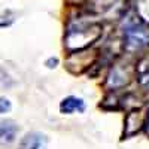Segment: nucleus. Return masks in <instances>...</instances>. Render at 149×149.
<instances>
[{
    "label": "nucleus",
    "mask_w": 149,
    "mask_h": 149,
    "mask_svg": "<svg viewBox=\"0 0 149 149\" xmlns=\"http://www.w3.org/2000/svg\"><path fill=\"white\" fill-rule=\"evenodd\" d=\"M48 148V137L39 131L27 133L19 142L18 149H46Z\"/></svg>",
    "instance_id": "1"
},
{
    "label": "nucleus",
    "mask_w": 149,
    "mask_h": 149,
    "mask_svg": "<svg viewBox=\"0 0 149 149\" xmlns=\"http://www.w3.org/2000/svg\"><path fill=\"white\" fill-rule=\"evenodd\" d=\"M85 110V103L82 98L69 95L66 98H63L60 103V112L64 115H70L73 112H84Z\"/></svg>",
    "instance_id": "2"
},
{
    "label": "nucleus",
    "mask_w": 149,
    "mask_h": 149,
    "mask_svg": "<svg viewBox=\"0 0 149 149\" xmlns=\"http://www.w3.org/2000/svg\"><path fill=\"white\" fill-rule=\"evenodd\" d=\"M18 125L12 121H2L0 122V145H10L17 139Z\"/></svg>",
    "instance_id": "3"
},
{
    "label": "nucleus",
    "mask_w": 149,
    "mask_h": 149,
    "mask_svg": "<svg viewBox=\"0 0 149 149\" xmlns=\"http://www.w3.org/2000/svg\"><path fill=\"white\" fill-rule=\"evenodd\" d=\"M148 37L145 34V31L142 29H137V27H133V29H128L127 30V34H125V42H127V46L128 48H140L146 43Z\"/></svg>",
    "instance_id": "4"
},
{
    "label": "nucleus",
    "mask_w": 149,
    "mask_h": 149,
    "mask_svg": "<svg viewBox=\"0 0 149 149\" xmlns=\"http://www.w3.org/2000/svg\"><path fill=\"white\" fill-rule=\"evenodd\" d=\"M12 84H14V81H12L10 74L3 69V66H0V85L8 88V86H10Z\"/></svg>",
    "instance_id": "5"
},
{
    "label": "nucleus",
    "mask_w": 149,
    "mask_h": 149,
    "mask_svg": "<svg viewBox=\"0 0 149 149\" xmlns=\"http://www.w3.org/2000/svg\"><path fill=\"white\" fill-rule=\"evenodd\" d=\"M10 109H12L10 102L5 97H0V113H8V112H10Z\"/></svg>",
    "instance_id": "6"
},
{
    "label": "nucleus",
    "mask_w": 149,
    "mask_h": 149,
    "mask_svg": "<svg viewBox=\"0 0 149 149\" xmlns=\"http://www.w3.org/2000/svg\"><path fill=\"white\" fill-rule=\"evenodd\" d=\"M12 21H14V18L9 17V14H3V15H0V29L9 26V24H10Z\"/></svg>",
    "instance_id": "7"
}]
</instances>
